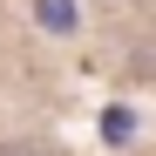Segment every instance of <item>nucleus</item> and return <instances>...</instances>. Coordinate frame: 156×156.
<instances>
[{"mask_svg":"<svg viewBox=\"0 0 156 156\" xmlns=\"http://www.w3.org/2000/svg\"><path fill=\"white\" fill-rule=\"evenodd\" d=\"M34 7H41L48 27H68V20H75V14H68V0H34Z\"/></svg>","mask_w":156,"mask_h":156,"instance_id":"obj_1","label":"nucleus"}]
</instances>
